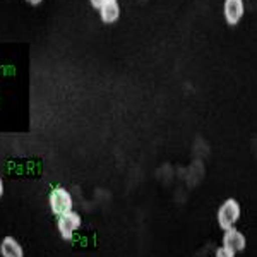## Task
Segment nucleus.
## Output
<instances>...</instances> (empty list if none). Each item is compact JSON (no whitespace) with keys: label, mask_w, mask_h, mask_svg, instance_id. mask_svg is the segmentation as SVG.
Returning a JSON list of instances; mask_svg holds the SVG:
<instances>
[{"label":"nucleus","mask_w":257,"mask_h":257,"mask_svg":"<svg viewBox=\"0 0 257 257\" xmlns=\"http://www.w3.org/2000/svg\"><path fill=\"white\" fill-rule=\"evenodd\" d=\"M81 225H82L81 214L76 213L74 209L57 216V230H59L60 237L64 240H72L74 235L77 233V230L81 228Z\"/></svg>","instance_id":"nucleus-3"},{"label":"nucleus","mask_w":257,"mask_h":257,"mask_svg":"<svg viewBox=\"0 0 257 257\" xmlns=\"http://www.w3.org/2000/svg\"><path fill=\"white\" fill-rule=\"evenodd\" d=\"M0 255L2 257H24V248L19 243L18 238L7 235V237H4L2 242H0Z\"/></svg>","instance_id":"nucleus-6"},{"label":"nucleus","mask_w":257,"mask_h":257,"mask_svg":"<svg viewBox=\"0 0 257 257\" xmlns=\"http://www.w3.org/2000/svg\"><path fill=\"white\" fill-rule=\"evenodd\" d=\"M28 4H30V6H40L41 2H43V0H26Z\"/></svg>","instance_id":"nucleus-11"},{"label":"nucleus","mask_w":257,"mask_h":257,"mask_svg":"<svg viewBox=\"0 0 257 257\" xmlns=\"http://www.w3.org/2000/svg\"><path fill=\"white\" fill-rule=\"evenodd\" d=\"M48 204L52 213L60 216L74 209V197L65 187H53L48 194Z\"/></svg>","instance_id":"nucleus-2"},{"label":"nucleus","mask_w":257,"mask_h":257,"mask_svg":"<svg viewBox=\"0 0 257 257\" xmlns=\"http://www.w3.org/2000/svg\"><path fill=\"white\" fill-rule=\"evenodd\" d=\"M99 18L105 24L117 23L120 18V6L118 0H106L101 7H99Z\"/></svg>","instance_id":"nucleus-7"},{"label":"nucleus","mask_w":257,"mask_h":257,"mask_svg":"<svg viewBox=\"0 0 257 257\" xmlns=\"http://www.w3.org/2000/svg\"><path fill=\"white\" fill-rule=\"evenodd\" d=\"M89 2H91V6H93L94 9H96V11H99V7H101L103 4L106 2V0H89Z\"/></svg>","instance_id":"nucleus-9"},{"label":"nucleus","mask_w":257,"mask_h":257,"mask_svg":"<svg viewBox=\"0 0 257 257\" xmlns=\"http://www.w3.org/2000/svg\"><path fill=\"white\" fill-rule=\"evenodd\" d=\"M216 257H237V254H235V252H231L230 248L221 245V247L216 248Z\"/></svg>","instance_id":"nucleus-8"},{"label":"nucleus","mask_w":257,"mask_h":257,"mask_svg":"<svg viewBox=\"0 0 257 257\" xmlns=\"http://www.w3.org/2000/svg\"><path fill=\"white\" fill-rule=\"evenodd\" d=\"M240 214H242V208H240L238 201L233 197H228L226 201L221 202V206L218 208V225L223 231L230 230L238 223Z\"/></svg>","instance_id":"nucleus-1"},{"label":"nucleus","mask_w":257,"mask_h":257,"mask_svg":"<svg viewBox=\"0 0 257 257\" xmlns=\"http://www.w3.org/2000/svg\"><path fill=\"white\" fill-rule=\"evenodd\" d=\"M221 245L230 248V250L235 252V254H238V252H242L243 248L247 247V238L237 226H233V228H230V230H225Z\"/></svg>","instance_id":"nucleus-4"},{"label":"nucleus","mask_w":257,"mask_h":257,"mask_svg":"<svg viewBox=\"0 0 257 257\" xmlns=\"http://www.w3.org/2000/svg\"><path fill=\"white\" fill-rule=\"evenodd\" d=\"M243 0H225V7H223V14H225V21L230 26L240 23V19L243 18Z\"/></svg>","instance_id":"nucleus-5"},{"label":"nucleus","mask_w":257,"mask_h":257,"mask_svg":"<svg viewBox=\"0 0 257 257\" xmlns=\"http://www.w3.org/2000/svg\"><path fill=\"white\" fill-rule=\"evenodd\" d=\"M4 194H6V184H4L2 177H0V199L4 197Z\"/></svg>","instance_id":"nucleus-10"}]
</instances>
